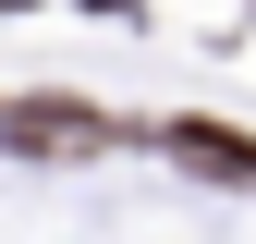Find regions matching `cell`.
Masks as SVG:
<instances>
[{
	"label": "cell",
	"mask_w": 256,
	"mask_h": 244,
	"mask_svg": "<svg viewBox=\"0 0 256 244\" xmlns=\"http://www.w3.org/2000/svg\"><path fill=\"white\" fill-rule=\"evenodd\" d=\"M122 134H134V122H110L86 98H12L0 110V146H24V159H110Z\"/></svg>",
	"instance_id": "obj_1"
},
{
	"label": "cell",
	"mask_w": 256,
	"mask_h": 244,
	"mask_svg": "<svg viewBox=\"0 0 256 244\" xmlns=\"http://www.w3.org/2000/svg\"><path fill=\"white\" fill-rule=\"evenodd\" d=\"M158 146H171L183 171H208V183H244V196H256V134H232V122L183 110V122H158Z\"/></svg>",
	"instance_id": "obj_2"
},
{
	"label": "cell",
	"mask_w": 256,
	"mask_h": 244,
	"mask_svg": "<svg viewBox=\"0 0 256 244\" xmlns=\"http://www.w3.org/2000/svg\"><path fill=\"white\" fill-rule=\"evenodd\" d=\"M0 110H12V98H0Z\"/></svg>",
	"instance_id": "obj_3"
}]
</instances>
